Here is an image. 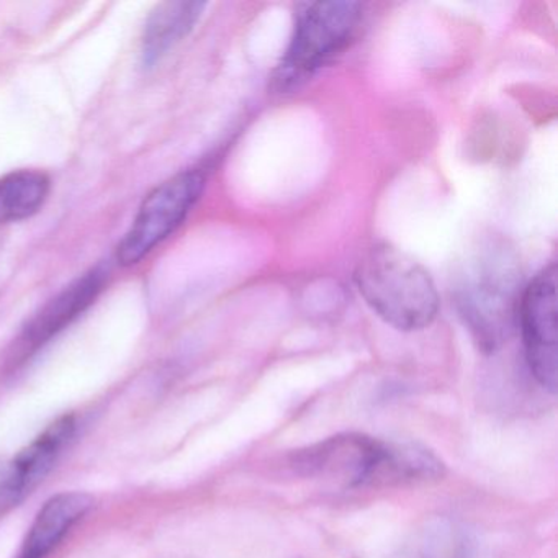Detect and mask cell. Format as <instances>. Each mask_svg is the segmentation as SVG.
I'll list each match as a JSON object with an SVG mask.
<instances>
[{
  "instance_id": "6da1fadb",
  "label": "cell",
  "mask_w": 558,
  "mask_h": 558,
  "mask_svg": "<svg viewBox=\"0 0 558 558\" xmlns=\"http://www.w3.org/2000/svg\"><path fill=\"white\" fill-rule=\"evenodd\" d=\"M521 293V267L506 244L493 241L466 260L457 280L456 306L482 351L495 352L508 341Z\"/></svg>"
},
{
  "instance_id": "7a4b0ae2",
  "label": "cell",
  "mask_w": 558,
  "mask_h": 558,
  "mask_svg": "<svg viewBox=\"0 0 558 558\" xmlns=\"http://www.w3.org/2000/svg\"><path fill=\"white\" fill-rule=\"evenodd\" d=\"M295 463L308 475L336 476L348 486L403 485L433 475L429 450L364 434L331 437L300 452Z\"/></svg>"
},
{
  "instance_id": "3957f363",
  "label": "cell",
  "mask_w": 558,
  "mask_h": 558,
  "mask_svg": "<svg viewBox=\"0 0 558 558\" xmlns=\"http://www.w3.org/2000/svg\"><path fill=\"white\" fill-rule=\"evenodd\" d=\"M354 282L372 312L398 331H421L439 313V293L426 269L388 243L359 260Z\"/></svg>"
},
{
  "instance_id": "277c9868",
  "label": "cell",
  "mask_w": 558,
  "mask_h": 558,
  "mask_svg": "<svg viewBox=\"0 0 558 558\" xmlns=\"http://www.w3.org/2000/svg\"><path fill=\"white\" fill-rule=\"evenodd\" d=\"M359 2H315L296 8L295 28L272 76V89L293 93L341 54L357 34Z\"/></svg>"
},
{
  "instance_id": "5b68a950",
  "label": "cell",
  "mask_w": 558,
  "mask_h": 558,
  "mask_svg": "<svg viewBox=\"0 0 558 558\" xmlns=\"http://www.w3.org/2000/svg\"><path fill=\"white\" fill-rule=\"evenodd\" d=\"M204 187L205 174L198 169L181 172L158 185L145 198L132 228L119 244V263L135 266L171 236L184 223Z\"/></svg>"
},
{
  "instance_id": "8992f818",
  "label": "cell",
  "mask_w": 558,
  "mask_h": 558,
  "mask_svg": "<svg viewBox=\"0 0 558 558\" xmlns=\"http://www.w3.org/2000/svg\"><path fill=\"white\" fill-rule=\"evenodd\" d=\"M518 322L529 371L555 393L558 372L557 266L550 264L522 290Z\"/></svg>"
},
{
  "instance_id": "52a82bcc",
  "label": "cell",
  "mask_w": 558,
  "mask_h": 558,
  "mask_svg": "<svg viewBox=\"0 0 558 558\" xmlns=\"http://www.w3.org/2000/svg\"><path fill=\"white\" fill-rule=\"evenodd\" d=\"M74 430L73 414H64L15 456L0 457V518L17 508L47 478Z\"/></svg>"
},
{
  "instance_id": "ba28073f",
  "label": "cell",
  "mask_w": 558,
  "mask_h": 558,
  "mask_svg": "<svg viewBox=\"0 0 558 558\" xmlns=\"http://www.w3.org/2000/svg\"><path fill=\"white\" fill-rule=\"evenodd\" d=\"M106 270L96 267L66 287L57 299L51 300L25 328L21 338L22 354L31 355L32 352L38 351L71 323L76 322L96 302L106 286Z\"/></svg>"
},
{
  "instance_id": "9c48e42d",
  "label": "cell",
  "mask_w": 558,
  "mask_h": 558,
  "mask_svg": "<svg viewBox=\"0 0 558 558\" xmlns=\"http://www.w3.org/2000/svg\"><path fill=\"white\" fill-rule=\"evenodd\" d=\"M94 506L96 499L89 493L63 492L51 496L32 522L17 558H47Z\"/></svg>"
},
{
  "instance_id": "30bf717a",
  "label": "cell",
  "mask_w": 558,
  "mask_h": 558,
  "mask_svg": "<svg viewBox=\"0 0 558 558\" xmlns=\"http://www.w3.org/2000/svg\"><path fill=\"white\" fill-rule=\"evenodd\" d=\"M204 2H165L149 15L143 34V66L155 68L162 58L174 50L204 14Z\"/></svg>"
},
{
  "instance_id": "8fae6325",
  "label": "cell",
  "mask_w": 558,
  "mask_h": 558,
  "mask_svg": "<svg viewBox=\"0 0 558 558\" xmlns=\"http://www.w3.org/2000/svg\"><path fill=\"white\" fill-rule=\"evenodd\" d=\"M51 182L45 172L22 169L0 178V225L27 220L41 210Z\"/></svg>"
},
{
  "instance_id": "7c38bea8",
  "label": "cell",
  "mask_w": 558,
  "mask_h": 558,
  "mask_svg": "<svg viewBox=\"0 0 558 558\" xmlns=\"http://www.w3.org/2000/svg\"><path fill=\"white\" fill-rule=\"evenodd\" d=\"M295 558H300V557H295Z\"/></svg>"
}]
</instances>
